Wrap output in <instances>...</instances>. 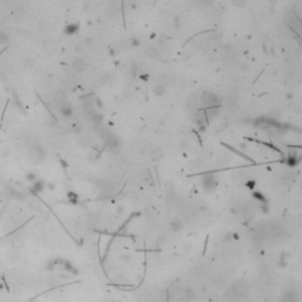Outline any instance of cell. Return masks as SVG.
<instances>
[{
	"label": "cell",
	"mask_w": 302,
	"mask_h": 302,
	"mask_svg": "<svg viewBox=\"0 0 302 302\" xmlns=\"http://www.w3.org/2000/svg\"><path fill=\"white\" fill-rule=\"evenodd\" d=\"M232 5L236 8H242L245 5V0H232Z\"/></svg>",
	"instance_id": "12"
},
{
	"label": "cell",
	"mask_w": 302,
	"mask_h": 302,
	"mask_svg": "<svg viewBox=\"0 0 302 302\" xmlns=\"http://www.w3.org/2000/svg\"><path fill=\"white\" fill-rule=\"evenodd\" d=\"M91 114V118H92V120H93L96 124H102L103 123V120H104V116L100 112H98V111H91L90 112Z\"/></svg>",
	"instance_id": "7"
},
{
	"label": "cell",
	"mask_w": 302,
	"mask_h": 302,
	"mask_svg": "<svg viewBox=\"0 0 302 302\" xmlns=\"http://www.w3.org/2000/svg\"><path fill=\"white\" fill-rule=\"evenodd\" d=\"M139 78H141L142 80H144V81H148V80L150 79V77H149L148 73H141V75H139Z\"/></svg>",
	"instance_id": "16"
},
{
	"label": "cell",
	"mask_w": 302,
	"mask_h": 302,
	"mask_svg": "<svg viewBox=\"0 0 302 302\" xmlns=\"http://www.w3.org/2000/svg\"><path fill=\"white\" fill-rule=\"evenodd\" d=\"M202 183H203V185H204V188L209 189V190H211V189H214L216 187V184H217V181H216V177L214 176V175H211V173H207L204 177H203V179H202Z\"/></svg>",
	"instance_id": "2"
},
{
	"label": "cell",
	"mask_w": 302,
	"mask_h": 302,
	"mask_svg": "<svg viewBox=\"0 0 302 302\" xmlns=\"http://www.w3.org/2000/svg\"><path fill=\"white\" fill-rule=\"evenodd\" d=\"M202 102L207 106H215V105H220L221 99L218 98V96L216 93H214L211 91H207L202 94Z\"/></svg>",
	"instance_id": "1"
},
{
	"label": "cell",
	"mask_w": 302,
	"mask_h": 302,
	"mask_svg": "<svg viewBox=\"0 0 302 302\" xmlns=\"http://www.w3.org/2000/svg\"><path fill=\"white\" fill-rule=\"evenodd\" d=\"M93 105L97 106L98 109H102L104 105H103V100L99 98V97H94L93 98Z\"/></svg>",
	"instance_id": "13"
},
{
	"label": "cell",
	"mask_w": 302,
	"mask_h": 302,
	"mask_svg": "<svg viewBox=\"0 0 302 302\" xmlns=\"http://www.w3.org/2000/svg\"><path fill=\"white\" fill-rule=\"evenodd\" d=\"M182 229V222L179 220H173L171 223H170V230L172 231H178Z\"/></svg>",
	"instance_id": "10"
},
{
	"label": "cell",
	"mask_w": 302,
	"mask_h": 302,
	"mask_svg": "<svg viewBox=\"0 0 302 302\" xmlns=\"http://www.w3.org/2000/svg\"><path fill=\"white\" fill-rule=\"evenodd\" d=\"M139 44H141V41H139L137 38H131V39H130V41H129L130 47H138V46H139Z\"/></svg>",
	"instance_id": "14"
},
{
	"label": "cell",
	"mask_w": 302,
	"mask_h": 302,
	"mask_svg": "<svg viewBox=\"0 0 302 302\" xmlns=\"http://www.w3.org/2000/svg\"><path fill=\"white\" fill-rule=\"evenodd\" d=\"M59 112L61 113V116L63 117H66V118H69V117H71L72 114H73V109H72V106L70 105V104H67V103H64L61 106H60V109H59Z\"/></svg>",
	"instance_id": "6"
},
{
	"label": "cell",
	"mask_w": 302,
	"mask_h": 302,
	"mask_svg": "<svg viewBox=\"0 0 302 302\" xmlns=\"http://www.w3.org/2000/svg\"><path fill=\"white\" fill-rule=\"evenodd\" d=\"M10 43V36L5 31H0V44H8Z\"/></svg>",
	"instance_id": "11"
},
{
	"label": "cell",
	"mask_w": 302,
	"mask_h": 302,
	"mask_svg": "<svg viewBox=\"0 0 302 302\" xmlns=\"http://www.w3.org/2000/svg\"><path fill=\"white\" fill-rule=\"evenodd\" d=\"M165 92V85L164 84H157L153 86V93L156 96H163Z\"/></svg>",
	"instance_id": "9"
},
{
	"label": "cell",
	"mask_w": 302,
	"mask_h": 302,
	"mask_svg": "<svg viewBox=\"0 0 302 302\" xmlns=\"http://www.w3.org/2000/svg\"><path fill=\"white\" fill-rule=\"evenodd\" d=\"M172 21H173V27L176 28V30H178L179 28V26H181V19L178 16H175L173 19H172Z\"/></svg>",
	"instance_id": "15"
},
{
	"label": "cell",
	"mask_w": 302,
	"mask_h": 302,
	"mask_svg": "<svg viewBox=\"0 0 302 302\" xmlns=\"http://www.w3.org/2000/svg\"><path fill=\"white\" fill-rule=\"evenodd\" d=\"M207 130V124H200L198 125V131L200 132H204Z\"/></svg>",
	"instance_id": "17"
},
{
	"label": "cell",
	"mask_w": 302,
	"mask_h": 302,
	"mask_svg": "<svg viewBox=\"0 0 302 302\" xmlns=\"http://www.w3.org/2000/svg\"><path fill=\"white\" fill-rule=\"evenodd\" d=\"M287 98H288V99H292V98H293V94H292V93H288V96H287Z\"/></svg>",
	"instance_id": "18"
},
{
	"label": "cell",
	"mask_w": 302,
	"mask_h": 302,
	"mask_svg": "<svg viewBox=\"0 0 302 302\" xmlns=\"http://www.w3.org/2000/svg\"><path fill=\"white\" fill-rule=\"evenodd\" d=\"M299 162H300V158L296 157V153H295V152H292V153L289 155V157L287 158V164H288L289 167H295Z\"/></svg>",
	"instance_id": "8"
},
{
	"label": "cell",
	"mask_w": 302,
	"mask_h": 302,
	"mask_svg": "<svg viewBox=\"0 0 302 302\" xmlns=\"http://www.w3.org/2000/svg\"><path fill=\"white\" fill-rule=\"evenodd\" d=\"M298 301H299V298H298V294L294 290H289V292H286L283 294L282 302H298Z\"/></svg>",
	"instance_id": "5"
},
{
	"label": "cell",
	"mask_w": 302,
	"mask_h": 302,
	"mask_svg": "<svg viewBox=\"0 0 302 302\" xmlns=\"http://www.w3.org/2000/svg\"><path fill=\"white\" fill-rule=\"evenodd\" d=\"M72 66L75 67L77 71H84L86 67H87V64H86V61L83 59V58H76L73 59V61H72Z\"/></svg>",
	"instance_id": "4"
},
{
	"label": "cell",
	"mask_w": 302,
	"mask_h": 302,
	"mask_svg": "<svg viewBox=\"0 0 302 302\" xmlns=\"http://www.w3.org/2000/svg\"><path fill=\"white\" fill-rule=\"evenodd\" d=\"M78 31H79V24H77V22L67 24L64 28V33L66 36H75L78 33Z\"/></svg>",
	"instance_id": "3"
}]
</instances>
